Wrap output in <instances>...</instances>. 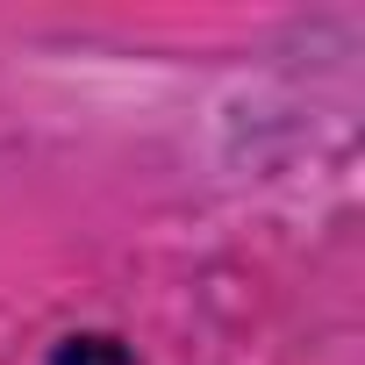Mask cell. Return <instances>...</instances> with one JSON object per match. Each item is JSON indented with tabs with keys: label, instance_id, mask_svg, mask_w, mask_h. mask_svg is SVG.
<instances>
[{
	"label": "cell",
	"instance_id": "6da1fadb",
	"mask_svg": "<svg viewBox=\"0 0 365 365\" xmlns=\"http://www.w3.org/2000/svg\"><path fill=\"white\" fill-rule=\"evenodd\" d=\"M51 365H136L115 336H65L58 351H51Z\"/></svg>",
	"mask_w": 365,
	"mask_h": 365
}]
</instances>
